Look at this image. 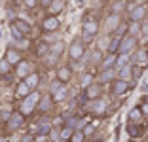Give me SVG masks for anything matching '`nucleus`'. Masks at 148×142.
I'll return each instance as SVG.
<instances>
[{
  "mask_svg": "<svg viewBox=\"0 0 148 142\" xmlns=\"http://www.w3.org/2000/svg\"><path fill=\"white\" fill-rule=\"evenodd\" d=\"M99 30H101V23H99V19L97 17H93V15H86L84 17V21H82V42L86 44H89V42H93L95 40V36L99 34Z\"/></svg>",
  "mask_w": 148,
  "mask_h": 142,
  "instance_id": "obj_1",
  "label": "nucleus"
},
{
  "mask_svg": "<svg viewBox=\"0 0 148 142\" xmlns=\"http://www.w3.org/2000/svg\"><path fill=\"white\" fill-rule=\"evenodd\" d=\"M86 55H87V46H86V44H84L80 38L72 40V42L69 44V49H66V57H69L70 63H80V61H82Z\"/></svg>",
  "mask_w": 148,
  "mask_h": 142,
  "instance_id": "obj_2",
  "label": "nucleus"
},
{
  "mask_svg": "<svg viewBox=\"0 0 148 142\" xmlns=\"http://www.w3.org/2000/svg\"><path fill=\"white\" fill-rule=\"evenodd\" d=\"M40 97H42V95H40L38 91H32V93L29 95V97H25V99L21 100V104H19V110H17V112L21 114L23 117L32 116V114L36 112V104H38Z\"/></svg>",
  "mask_w": 148,
  "mask_h": 142,
  "instance_id": "obj_3",
  "label": "nucleus"
},
{
  "mask_svg": "<svg viewBox=\"0 0 148 142\" xmlns=\"http://www.w3.org/2000/svg\"><path fill=\"white\" fill-rule=\"evenodd\" d=\"M148 6L146 4H131L127 10V23H143L146 19Z\"/></svg>",
  "mask_w": 148,
  "mask_h": 142,
  "instance_id": "obj_4",
  "label": "nucleus"
},
{
  "mask_svg": "<svg viewBox=\"0 0 148 142\" xmlns=\"http://www.w3.org/2000/svg\"><path fill=\"white\" fill-rule=\"evenodd\" d=\"M122 25V15H116V13H108V15H106L105 17V21H103V29H105V32L106 34H110L112 36L114 32H116L118 30V27Z\"/></svg>",
  "mask_w": 148,
  "mask_h": 142,
  "instance_id": "obj_5",
  "label": "nucleus"
},
{
  "mask_svg": "<svg viewBox=\"0 0 148 142\" xmlns=\"http://www.w3.org/2000/svg\"><path fill=\"white\" fill-rule=\"evenodd\" d=\"M137 47H139V38L123 34L120 38V49H118V53H133Z\"/></svg>",
  "mask_w": 148,
  "mask_h": 142,
  "instance_id": "obj_6",
  "label": "nucleus"
},
{
  "mask_svg": "<svg viewBox=\"0 0 148 142\" xmlns=\"http://www.w3.org/2000/svg\"><path fill=\"white\" fill-rule=\"evenodd\" d=\"M133 83L135 82H125V80H114L112 83H110V95L112 97H122V95H125L127 91L133 87Z\"/></svg>",
  "mask_w": 148,
  "mask_h": 142,
  "instance_id": "obj_7",
  "label": "nucleus"
},
{
  "mask_svg": "<svg viewBox=\"0 0 148 142\" xmlns=\"http://www.w3.org/2000/svg\"><path fill=\"white\" fill-rule=\"evenodd\" d=\"M25 119H27V117H23L17 110H15V112H12L8 116V119H6V131H8V133H13V131L21 129L23 125H25Z\"/></svg>",
  "mask_w": 148,
  "mask_h": 142,
  "instance_id": "obj_8",
  "label": "nucleus"
},
{
  "mask_svg": "<svg viewBox=\"0 0 148 142\" xmlns=\"http://www.w3.org/2000/svg\"><path fill=\"white\" fill-rule=\"evenodd\" d=\"M59 29H61V19L59 17H55V15H46V17L42 19V32L53 34V32H57Z\"/></svg>",
  "mask_w": 148,
  "mask_h": 142,
  "instance_id": "obj_9",
  "label": "nucleus"
},
{
  "mask_svg": "<svg viewBox=\"0 0 148 142\" xmlns=\"http://www.w3.org/2000/svg\"><path fill=\"white\" fill-rule=\"evenodd\" d=\"M87 106H89V112H91L93 116H97V117L105 116L106 110H108V102H106L105 97H101V99H95V100H91V102H87Z\"/></svg>",
  "mask_w": 148,
  "mask_h": 142,
  "instance_id": "obj_10",
  "label": "nucleus"
},
{
  "mask_svg": "<svg viewBox=\"0 0 148 142\" xmlns=\"http://www.w3.org/2000/svg\"><path fill=\"white\" fill-rule=\"evenodd\" d=\"M131 65L139 66V68H143V70L148 66V55H146V49H144V47H137L135 51L131 53Z\"/></svg>",
  "mask_w": 148,
  "mask_h": 142,
  "instance_id": "obj_11",
  "label": "nucleus"
},
{
  "mask_svg": "<svg viewBox=\"0 0 148 142\" xmlns=\"http://www.w3.org/2000/svg\"><path fill=\"white\" fill-rule=\"evenodd\" d=\"M72 66L70 65H59L55 70V80L57 82H61L63 85H66V83H70V80H72Z\"/></svg>",
  "mask_w": 148,
  "mask_h": 142,
  "instance_id": "obj_12",
  "label": "nucleus"
},
{
  "mask_svg": "<svg viewBox=\"0 0 148 142\" xmlns=\"http://www.w3.org/2000/svg\"><path fill=\"white\" fill-rule=\"evenodd\" d=\"M13 68H15L13 72H15V76L19 78V82H21V80H25V78L29 76L31 72H34V65H32L31 61H27V59H23L21 63H17Z\"/></svg>",
  "mask_w": 148,
  "mask_h": 142,
  "instance_id": "obj_13",
  "label": "nucleus"
},
{
  "mask_svg": "<svg viewBox=\"0 0 148 142\" xmlns=\"http://www.w3.org/2000/svg\"><path fill=\"white\" fill-rule=\"evenodd\" d=\"M116 80V68H106V70H99L95 74V82L99 85H110Z\"/></svg>",
  "mask_w": 148,
  "mask_h": 142,
  "instance_id": "obj_14",
  "label": "nucleus"
},
{
  "mask_svg": "<svg viewBox=\"0 0 148 142\" xmlns=\"http://www.w3.org/2000/svg\"><path fill=\"white\" fill-rule=\"evenodd\" d=\"M82 95H84V99L87 100V102H91V100H95V99H101L103 97V85H99V83H91L89 87H86V89L82 91Z\"/></svg>",
  "mask_w": 148,
  "mask_h": 142,
  "instance_id": "obj_15",
  "label": "nucleus"
},
{
  "mask_svg": "<svg viewBox=\"0 0 148 142\" xmlns=\"http://www.w3.org/2000/svg\"><path fill=\"white\" fill-rule=\"evenodd\" d=\"M4 61L8 63L10 66H15L17 63H21V61H23V53L17 51L13 46H10L8 49H6V53H4Z\"/></svg>",
  "mask_w": 148,
  "mask_h": 142,
  "instance_id": "obj_16",
  "label": "nucleus"
},
{
  "mask_svg": "<svg viewBox=\"0 0 148 142\" xmlns=\"http://www.w3.org/2000/svg\"><path fill=\"white\" fill-rule=\"evenodd\" d=\"M12 27L13 29H17L19 32H21V36H25V38H29L31 36V32H32V25L29 21H25V19H21V17H15L12 21Z\"/></svg>",
  "mask_w": 148,
  "mask_h": 142,
  "instance_id": "obj_17",
  "label": "nucleus"
},
{
  "mask_svg": "<svg viewBox=\"0 0 148 142\" xmlns=\"http://www.w3.org/2000/svg\"><path fill=\"white\" fill-rule=\"evenodd\" d=\"M48 95L51 97L53 104H61V102H65V100L69 99L70 91H69V85H61V87H57L53 93H48Z\"/></svg>",
  "mask_w": 148,
  "mask_h": 142,
  "instance_id": "obj_18",
  "label": "nucleus"
},
{
  "mask_svg": "<svg viewBox=\"0 0 148 142\" xmlns=\"http://www.w3.org/2000/svg\"><path fill=\"white\" fill-rule=\"evenodd\" d=\"M40 80H42V76H40V72H31L29 76L25 78V80H21V82H25V85L29 87L31 91H38V85H40Z\"/></svg>",
  "mask_w": 148,
  "mask_h": 142,
  "instance_id": "obj_19",
  "label": "nucleus"
},
{
  "mask_svg": "<svg viewBox=\"0 0 148 142\" xmlns=\"http://www.w3.org/2000/svg\"><path fill=\"white\" fill-rule=\"evenodd\" d=\"M125 131H127V134H129L131 140H139V138L143 137V133H144L140 123H129V121H127V125H125Z\"/></svg>",
  "mask_w": 148,
  "mask_h": 142,
  "instance_id": "obj_20",
  "label": "nucleus"
},
{
  "mask_svg": "<svg viewBox=\"0 0 148 142\" xmlns=\"http://www.w3.org/2000/svg\"><path fill=\"white\" fill-rule=\"evenodd\" d=\"M129 10V0H112L110 4V13H116V15H122Z\"/></svg>",
  "mask_w": 148,
  "mask_h": 142,
  "instance_id": "obj_21",
  "label": "nucleus"
},
{
  "mask_svg": "<svg viewBox=\"0 0 148 142\" xmlns=\"http://www.w3.org/2000/svg\"><path fill=\"white\" fill-rule=\"evenodd\" d=\"M51 106H53L51 97H49V95H42V97H40V100H38V104H36V110H38L40 114H46V112H49V110H51Z\"/></svg>",
  "mask_w": 148,
  "mask_h": 142,
  "instance_id": "obj_22",
  "label": "nucleus"
},
{
  "mask_svg": "<svg viewBox=\"0 0 148 142\" xmlns=\"http://www.w3.org/2000/svg\"><path fill=\"white\" fill-rule=\"evenodd\" d=\"M116 55H118V53H106V55H103V59H101V63H99L97 68H99V70L114 68V65H116Z\"/></svg>",
  "mask_w": 148,
  "mask_h": 142,
  "instance_id": "obj_23",
  "label": "nucleus"
},
{
  "mask_svg": "<svg viewBox=\"0 0 148 142\" xmlns=\"http://www.w3.org/2000/svg\"><path fill=\"white\" fill-rule=\"evenodd\" d=\"M46 10H48V15H55V17H59V13L65 10V0H51Z\"/></svg>",
  "mask_w": 148,
  "mask_h": 142,
  "instance_id": "obj_24",
  "label": "nucleus"
},
{
  "mask_svg": "<svg viewBox=\"0 0 148 142\" xmlns=\"http://www.w3.org/2000/svg\"><path fill=\"white\" fill-rule=\"evenodd\" d=\"M91 83H95V72L93 70H86V72L80 76V89H86V87H89Z\"/></svg>",
  "mask_w": 148,
  "mask_h": 142,
  "instance_id": "obj_25",
  "label": "nucleus"
},
{
  "mask_svg": "<svg viewBox=\"0 0 148 142\" xmlns=\"http://www.w3.org/2000/svg\"><path fill=\"white\" fill-rule=\"evenodd\" d=\"M32 91L29 89V87L25 85V82H19L17 85H15V91H13V95H15V99H19V100H23L25 97H29Z\"/></svg>",
  "mask_w": 148,
  "mask_h": 142,
  "instance_id": "obj_26",
  "label": "nucleus"
},
{
  "mask_svg": "<svg viewBox=\"0 0 148 142\" xmlns=\"http://www.w3.org/2000/svg\"><path fill=\"white\" fill-rule=\"evenodd\" d=\"M143 119H144V116H143V112H140V106L131 108L129 114H127V121H129V123H140Z\"/></svg>",
  "mask_w": 148,
  "mask_h": 142,
  "instance_id": "obj_27",
  "label": "nucleus"
},
{
  "mask_svg": "<svg viewBox=\"0 0 148 142\" xmlns=\"http://www.w3.org/2000/svg\"><path fill=\"white\" fill-rule=\"evenodd\" d=\"M72 133H74V129L72 127H66V125H61V127L57 129V137H59L61 142H69L70 137H72Z\"/></svg>",
  "mask_w": 148,
  "mask_h": 142,
  "instance_id": "obj_28",
  "label": "nucleus"
},
{
  "mask_svg": "<svg viewBox=\"0 0 148 142\" xmlns=\"http://www.w3.org/2000/svg\"><path fill=\"white\" fill-rule=\"evenodd\" d=\"M131 65V53H118L116 55V65H114V68H122V66H127Z\"/></svg>",
  "mask_w": 148,
  "mask_h": 142,
  "instance_id": "obj_29",
  "label": "nucleus"
},
{
  "mask_svg": "<svg viewBox=\"0 0 148 142\" xmlns=\"http://www.w3.org/2000/svg\"><path fill=\"white\" fill-rule=\"evenodd\" d=\"M116 78L118 80H125V82H133V80H131V65L118 68L116 70Z\"/></svg>",
  "mask_w": 148,
  "mask_h": 142,
  "instance_id": "obj_30",
  "label": "nucleus"
},
{
  "mask_svg": "<svg viewBox=\"0 0 148 142\" xmlns=\"http://www.w3.org/2000/svg\"><path fill=\"white\" fill-rule=\"evenodd\" d=\"M125 34L139 38L140 36V23H125Z\"/></svg>",
  "mask_w": 148,
  "mask_h": 142,
  "instance_id": "obj_31",
  "label": "nucleus"
},
{
  "mask_svg": "<svg viewBox=\"0 0 148 142\" xmlns=\"http://www.w3.org/2000/svg\"><path fill=\"white\" fill-rule=\"evenodd\" d=\"M118 49H120V38L110 36L108 44H106V53H118Z\"/></svg>",
  "mask_w": 148,
  "mask_h": 142,
  "instance_id": "obj_32",
  "label": "nucleus"
},
{
  "mask_svg": "<svg viewBox=\"0 0 148 142\" xmlns=\"http://www.w3.org/2000/svg\"><path fill=\"white\" fill-rule=\"evenodd\" d=\"M101 59H103V53L99 49H93L91 51V57H89V66H99Z\"/></svg>",
  "mask_w": 148,
  "mask_h": 142,
  "instance_id": "obj_33",
  "label": "nucleus"
},
{
  "mask_svg": "<svg viewBox=\"0 0 148 142\" xmlns=\"http://www.w3.org/2000/svg\"><path fill=\"white\" fill-rule=\"evenodd\" d=\"M15 49H17V51H25V49H29V47H31V42H29V40L27 38H21V40H15Z\"/></svg>",
  "mask_w": 148,
  "mask_h": 142,
  "instance_id": "obj_34",
  "label": "nucleus"
},
{
  "mask_svg": "<svg viewBox=\"0 0 148 142\" xmlns=\"http://www.w3.org/2000/svg\"><path fill=\"white\" fill-rule=\"evenodd\" d=\"M13 72V66H10L4 59H0V76H10Z\"/></svg>",
  "mask_w": 148,
  "mask_h": 142,
  "instance_id": "obj_35",
  "label": "nucleus"
},
{
  "mask_svg": "<svg viewBox=\"0 0 148 142\" xmlns=\"http://www.w3.org/2000/svg\"><path fill=\"white\" fill-rule=\"evenodd\" d=\"M48 53H49V44L42 42L38 47H36V55L38 57H44V55H48Z\"/></svg>",
  "mask_w": 148,
  "mask_h": 142,
  "instance_id": "obj_36",
  "label": "nucleus"
},
{
  "mask_svg": "<svg viewBox=\"0 0 148 142\" xmlns=\"http://www.w3.org/2000/svg\"><path fill=\"white\" fill-rule=\"evenodd\" d=\"M86 140H87V138H86V134H84L82 131H74L69 142H86Z\"/></svg>",
  "mask_w": 148,
  "mask_h": 142,
  "instance_id": "obj_37",
  "label": "nucleus"
},
{
  "mask_svg": "<svg viewBox=\"0 0 148 142\" xmlns=\"http://www.w3.org/2000/svg\"><path fill=\"white\" fill-rule=\"evenodd\" d=\"M23 4H25L27 10H34L38 8V0H23Z\"/></svg>",
  "mask_w": 148,
  "mask_h": 142,
  "instance_id": "obj_38",
  "label": "nucleus"
},
{
  "mask_svg": "<svg viewBox=\"0 0 148 142\" xmlns=\"http://www.w3.org/2000/svg\"><path fill=\"white\" fill-rule=\"evenodd\" d=\"M32 142H49V137L48 134H34V137H32Z\"/></svg>",
  "mask_w": 148,
  "mask_h": 142,
  "instance_id": "obj_39",
  "label": "nucleus"
},
{
  "mask_svg": "<svg viewBox=\"0 0 148 142\" xmlns=\"http://www.w3.org/2000/svg\"><path fill=\"white\" fill-rule=\"evenodd\" d=\"M10 30H12V36H13L15 40H21V38H25V36H21V32H19L17 29H13L12 25H10Z\"/></svg>",
  "mask_w": 148,
  "mask_h": 142,
  "instance_id": "obj_40",
  "label": "nucleus"
},
{
  "mask_svg": "<svg viewBox=\"0 0 148 142\" xmlns=\"http://www.w3.org/2000/svg\"><path fill=\"white\" fill-rule=\"evenodd\" d=\"M140 34H143V36H146L148 34V23H140Z\"/></svg>",
  "mask_w": 148,
  "mask_h": 142,
  "instance_id": "obj_41",
  "label": "nucleus"
},
{
  "mask_svg": "<svg viewBox=\"0 0 148 142\" xmlns=\"http://www.w3.org/2000/svg\"><path fill=\"white\" fill-rule=\"evenodd\" d=\"M140 106V112H143L144 117H148V104H139Z\"/></svg>",
  "mask_w": 148,
  "mask_h": 142,
  "instance_id": "obj_42",
  "label": "nucleus"
},
{
  "mask_svg": "<svg viewBox=\"0 0 148 142\" xmlns=\"http://www.w3.org/2000/svg\"><path fill=\"white\" fill-rule=\"evenodd\" d=\"M49 2H51V0H38V6H44V8H48Z\"/></svg>",
  "mask_w": 148,
  "mask_h": 142,
  "instance_id": "obj_43",
  "label": "nucleus"
},
{
  "mask_svg": "<svg viewBox=\"0 0 148 142\" xmlns=\"http://www.w3.org/2000/svg\"><path fill=\"white\" fill-rule=\"evenodd\" d=\"M140 104H148V95H144L143 99H140Z\"/></svg>",
  "mask_w": 148,
  "mask_h": 142,
  "instance_id": "obj_44",
  "label": "nucleus"
},
{
  "mask_svg": "<svg viewBox=\"0 0 148 142\" xmlns=\"http://www.w3.org/2000/svg\"><path fill=\"white\" fill-rule=\"evenodd\" d=\"M86 142H99V140H91V138H87V140Z\"/></svg>",
  "mask_w": 148,
  "mask_h": 142,
  "instance_id": "obj_45",
  "label": "nucleus"
},
{
  "mask_svg": "<svg viewBox=\"0 0 148 142\" xmlns=\"http://www.w3.org/2000/svg\"><path fill=\"white\" fill-rule=\"evenodd\" d=\"M144 49H146V55H148V44H146V47H144Z\"/></svg>",
  "mask_w": 148,
  "mask_h": 142,
  "instance_id": "obj_46",
  "label": "nucleus"
},
{
  "mask_svg": "<svg viewBox=\"0 0 148 142\" xmlns=\"http://www.w3.org/2000/svg\"><path fill=\"white\" fill-rule=\"evenodd\" d=\"M144 40H146V44H148V34H146V36H144Z\"/></svg>",
  "mask_w": 148,
  "mask_h": 142,
  "instance_id": "obj_47",
  "label": "nucleus"
},
{
  "mask_svg": "<svg viewBox=\"0 0 148 142\" xmlns=\"http://www.w3.org/2000/svg\"><path fill=\"white\" fill-rule=\"evenodd\" d=\"M127 142H139V140H131V138H129V140H127Z\"/></svg>",
  "mask_w": 148,
  "mask_h": 142,
  "instance_id": "obj_48",
  "label": "nucleus"
},
{
  "mask_svg": "<svg viewBox=\"0 0 148 142\" xmlns=\"http://www.w3.org/2000/svg\"><path fill=\"white\" fill-rule=\"evenodd\" d=\"M146 131H148V123H146Z\"/></svg>",
  "mask_w": 148,
  "mask_h": 142,
  "instance_id": "obj_49",
  "label": "nucleus"
},
{
  "mask_svg": "<svg viewBox=\"0 0 148 142\" xmlns=\"http://www.w3.org/2000/svg\"><path fill=\"white\" fill-rule=\"evenodd\" d=\"M146 17H148V13H146Z\"/></svg>",
  "mask_w": 148,
  "mask_h": 142,
  "instance_id": "obj_50",
  "label": "nucleus"
},
{
  "mask_svg": "<svg viewBox=\"0 0 148 142\" xmlns=\"http://www.w3.org/2000/svg\"><path fill=\"white\" fill-rule=\"evenodd\" d=\"M146 6H148V4H146Z\"/></svg>",
  "mask_w": 148,
  "mask_h": 142,
  "instance_id": "obj_51",
  "label": "nucleus"
}]
</instances>
